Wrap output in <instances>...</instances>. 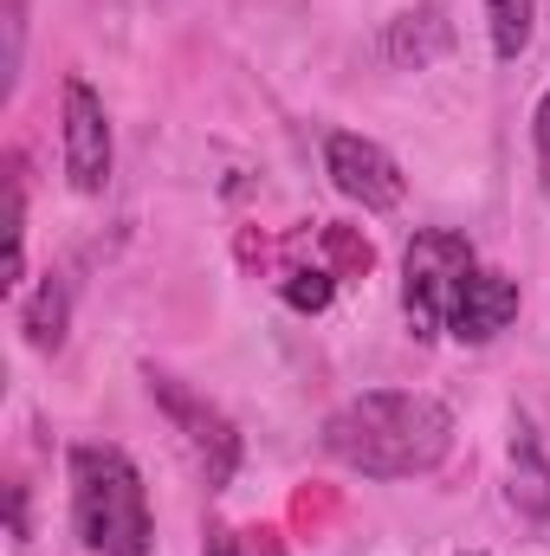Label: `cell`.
<instances>
[{
  "mask_svg": "<svg viewBox=\"0 0 550 556\" xmlns=\"http://www.w3.org/2000/svg\"><path fill=\"white\" fill-rule=\"evenodd\" d=\"M324 446H330V459H343L363 479H414V472H434L447 459L453 415L434 395L370 389L324 420Z\"/></svg>",
  "mask_w": 550,
  "mask_h": 556,
  "instance_id": "6da1fadb",
  "label": "cell"
},
{
  "mask_svg": "<svg viewBox=\"0 0 550 556\" xmlns=\"http://www.w3.org/2000/svg\"><path fill=\"white\" fill-rule=\"evenodd\" d=\"M72 525L98 556H149V492L124 446H72Z\"/></svg>",
  "mask_w": 550,
  "mask_h": 556,
  "instance_id": "7a4b0ae2",
  "label": "cell"
},
{
  "mask_svg": "<svg viewBox=\"0 0 550 556\" xmlns=\"http://www.w3.org/2000/svg\"><path fill=\"white\" fill-rule=\"evenodd\" d=\"M466 273H473V240L466 233L427 227V233L409 240V260H402V311H409V330L421 343H434L447 330L453 291H460Z\"/></svg>",
  "mask_w": 550,
  "mask_h": 556,
  "instance_id": "3957f363",
  "label": "cell"
},
{
  "mask_svg": "<svg viewBox=\"0 0 550 556\" xmlns=\"http://www.w3.org/2000/svg\"><path fill=\"white\" fill-rule=\"evenodd\" d=\"M324 168H330L337 194L363 201L370 214L402 207V188H409V181H402V168H396V155H389L383 142L350 137V130H330V137H324Z\"/></svg>",
  "mask_w": 550,
  "mask_h": 556,
  "instance_id": "277c9868",
  "label": "cell"
},
{
  "mask_svg": "<svg viewBox=\"0 0 550 556\" xmlns=\"http://www.w3.org/2000/svg\"><path fill=\"white\" fill-rule=\"evenodd\" d=\"M65 175L78 194H98L111 181V117L85 78H65Z\"/></svg>",
  "mask_w": 550,
  "mask_h": 556,
  "instance_id": "5b68a950",
  "label": "cell"
},
{
  "mask_svg": "<svg viewBox=\"0 0 550 556\" xmlns=\"http://www.w3.org/2000/svg\"><path fill=\"white\" fill-rule=\"evenodd\" d=\"M149 389H155V402L168 408V420L188 433V446H195V459H201L208 485H227V472H234V459H240V440H234V427L214 415L208 402H195L182 382H168V376H149Z\"/></svg>",
  "mask_w": 550,
  "mask_h": 556,
  "instance_id": "8992f818",
  "label": "cell"
},
{
  "mask_svg": "<svg viewBox=\"0 0 550 556\" xmlns=\"http://www.w3.org/2000/svg\"><path fill=\"white\" fill-rule=\"evenodd\" d=\"M518 317V285L505 273H486V266H473V273L460 278V291H453V311H447V330L460 337V343H492L505 324Z\"/></svg>",
  "mask_w": 550,
  "mask_h": 556,
  "instance_id": "52a82bcc",
  "label": "cell"
},
{
  "mask_svg": "<svg viewBox=\"0 0 550 556\" xmlns=\"http://www.w3.org/2000/svg\"><path fill=\"white\" fill-rule=\"evenodd\" d=\"M512 505L532 518H550V466L538 453L532 420H518V440H512Z\"/></svg>",
  "mask_w": 550,
  "mask_h": 556,
  "instance_id": "ba28073f",
  "label": "cell"
},
{
  "mask_svg": "<svg viewBox=\"0 0 550 556\" xmlns=\"http://www.w3.org/2000/svg\"><path fill=\"white\" fill-rule=\"evenodd\" d=\"M486 13H492V52H499V59H518L525 39H532L538 0H486Z\"/></svg>",
  "mask_w": 550,
  "mask_h": 556,
  "instance_id": "9c48e42d",
  "label": "cell"
},
{
  "mask_svg": "<svg viewBox=\"0 0 550 556\" xmlns=\"http://www.w3.org/2000/svg\"><path fill=\"white\" fill-rule=\"evenodd\" d=\"M7 273H26V188H20V162L7 175Z\"/></svg>",
  "mask_w": 550,
  "mask_h": 556,
  "instance_id": "30bf717a",
  "label": "cell"
},
{
  "mask_svg": "<svg viewBox=\"0 0 550 556\" xmlns=\"http://www.w3.org/2000/svg\"><path fill=\"white\" fill-rule=\"evenodd\" d=\"M208 556H285L273 531H234V525H221V531H208Z\"/></svg>",
  "mask_w": 550,
  "mask_h": 556,
  "instance_id": "8fae6325",
  "label": "cell"
},
{
  "mask_svg": "<svg viewBox=\"0 0 550 556\" xmlns=\"http://www.w3.org/2000/svg\"><path fill=\"white\" fill-rule=\"evenodd\" d=\"M26 330H33V343H39V350H46V343L59 350V337H65V291H59V285H46V291H39V304H33V317H26Z\"/></svg>",
  "mask_w": 550,
  "mask_h": 556,
  "instance_id": "7c38bea8",
  "label": "cell"
},
{
  "mask_svg": "<svg viewBox=\"0 0 550 556\" xmlns=\"http://www.w3.org/2000/svg\"><path fill=\"white\" fill-rule=\"evenodd\" d=\"M285 298H291L298 311H324V304H330V278H324V273H291Z\"/></svg>",
  "mask_w": 550,
  "mask_h": 556,
  "instance_id": "4fadbf2b",
  "label": "cell"
},
{
  "mask_svg": "<svg viewBox=\"0 0 550 556\" xmlns=\"http://www.w3.org/2000/svg\"><path fill=\"white\" fill-rule=\"evenodd\" d=\"M538 149L550 155V91H545V104H538Z\"/></svg>",
  "mask_w": 550,
  "mask_h": 556,
  "instance_id": "5bb4252c",
  "label": "cell"
}]
</instances>
